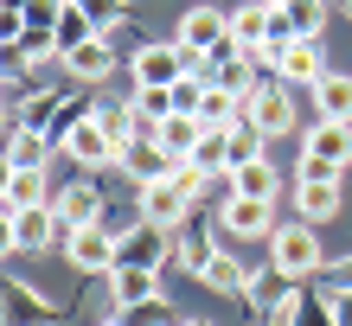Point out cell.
Here are the masks:
<instances>
[{"instance_id":"cell-1","label":"cell","mask_w":352,"mask_h":326,"mask_svg":"<svg viewBox=\"0 0 352 326\" xmlns=\"http://www.w3.org/2000/svg\"><path fill=\"white\" fill-rule=\"evenodd\" d=\"M352 167V121H314V128L301 135V173L307 179H340Z\"/></svg>"},{"instance_id":"cell-2","label":"cell","mask_w":352,"mask_h":326,"mask_svg":"<svg viewBox=\"0 0 352 326\" xmlns=\"http://www.w3.org/2000/svg\"><path fill=\"white\" fill-rule=\"evenodd\" d=\"M186 77H205V58H192L186 45H141L135 51V90H173Z\"/></svg>"},{"instance_id":"cell-3","label":"cell","mask_w":352,"mask_h":326,"mask_svg":"<svg viewBox=\"0 0 352 326\" xmlns=\"http://www.w3.org/2000/svg\"><path fill=\"white\" fill-rule=\"evenodd\" d=\"M269 262L295 281V275H314L320 262H327V250H320V231L314 224H282L276 237H269Z\"/></svg>"},{"instance_id":"cell-4","label":"cell","mask_w":352,"mask_h":326,"mask_svg":"<svg viewBox=\"0 0 352 326\" xmlns=\"http://www.w3.org/2000/svg\"><path fill=\"white\" fill-rule=\"evenodd\" d=\"M243 121L263 135V141H276V135H295V96H288L282 84H256L250 96H243Z\"/></svg>"},{"instance_id":"cell-5","label":"cell","mask_w":352,"mask_h":326,"mask_svg":"<svg viewBox=\"0 0 352 326\" xmlns=\"http://www.w3.org/2000/svg\"><path fill=\"white\" fill-rule=\"evenodd\" d=\"M173 45H186L192 58H218L224 45H231V13H218V7L179 13V38H173Z\"/></svg>"},{"instance_id":"cell-6","label":"cell","mask_w":352,"mask_h":326,"mask_svg":"<svg viewBox=\"0 0 352 326\" xmlns=\"http://www.w3.org/2000/svg\"><path fill=\"white\" fill-rule=\"evenodd\" d=\"M186 218H192V192H186L179 179H154V186H141V224L179 231Z\"/></svg>"},{"instance_id":"cell-7","label":"cell","mask_w":352,"mask_h":326,"mask_svg":"<svg viewBox=\"0 0 352 326\" xmlns=\"http://www.w3.org/2000/svg\"><path fill=\"white\" fill-rule=\"evenodd\" d=\"M160 262H167V231H160V224L116 231V269H160Z\"/></svg>"},{"instance_id":"cell-8","label":"cell","mask_w":352,"mask_h":326,"mask_svg":"<svg viewBox=\"0 0 352 326\" xmlns=\"http://www.w3.org/2000/svg\"><path fill=\"white\" fill-rule=\"evenodd\" d=\"M65 154L77 160V167H116V160H122V148L109 141V128L96 121V109H90V115H84V121H77V128L65 135Z\"/></svg>"},{"instance_id":"cell-9","label":"cell","mask_w":352,"mask_h":326,"mask_svg":"<svg viewBox=\"0 0 352 326\" xmlns=\"http://www.w3.org/2000/svg\"><path fill=\"white\" fill-rule=\"evenodd\" d=\"M52 320H58V314H52L45 294H32L19 275L0 281V326H52Z\"/></svg>"},{"instance_id":"cell-10","label":"cell","mask_w":352,"mask_h":326,"mask_svg":"<svg viewBox=\"0 0 352 326\" xmlns=\"http://www.w3.org/2000/svg\"><path fill=\"white\" fill-rule=\"evenodd\" d=\"M65 256H71V269H84V275H109V269H116V231L84 224V231H71Z\"/></svg>"},{"instance_id":"cell-11","label":"cell","mask_w":352,"mask_h":326,"mask_svg":"<svg viewBox=\"0 0 352 326\" xmlns=\"http://www.w3.org/2000/svg\"><path fill=\"white\" fill-rule=\"evenodd\" d=\"M276 71L288 77V84H320V77H327L320 38H282V45H276Z\"/></svg>"},{"instance_id":"cell-12","label":"cell","mask_w":352,"mask_h":326,"mask_svg":"<svg viewBox=\"0 0 352 326\" xmlns=\"http://www.w3.org/2000/svg\"><path fill=\"white\" fill-rule=\"evenodd\" d=\"M224 231H237V237H276L282 224H276V205H263V198H224V211H218Z\"/></svg>"},{"instance_id":"cell-13","label":"cell","mask_w":352,"mask_h":326,"mask_svg":"<svg viewBox=\"0 0 352 326\" xmlns=\"http://www.w3.org/2000/svg\"><path fill=\"white\" fill-rule=\"evenodd\" d=\"M7 231H13V250H45L52 237H58V243H71L65 218H58L52 205H38V211H19V218H7Z\"/></svg>"},{"instance_id":"cell-14","label":"cell","mask_w":352,"mask_h":326,"mask_svg":"<svg viewBox=\"0 0 352 326\" xmlns=\"http://www.w3.org/2000/svg\"><path fill=\"white\" fill-rule=\"evenodd\" d=\"M0 205H7V218H19V211H38V205H52V192H45V167H7Z\"/></svg>"},{"instance_id":"cell-15","label":"cell","mask_w":352,"mask_h":326,"mask_svg":"<svg viewBox=\"0 0 352 326\" xmlns=\"http://www.w3.org/2000/svg\"><path fill=\"white\" fill-rule=\"evenodd\" d=\"M109 294H116L122 314L148 307V301H167L160 294V269H109Z\"/></svg>"},{"instance_id":"cell-16","label":"cell","mask_w":352,"mask_h":326,"mask_svg":"<svg viewBox=\"0 0 352 326\" xmlns=\"http://www.w3.org/2000/svg\"><path fill=\"white\" fill-rule=\"evenodd\" d=\"M116 167H122V173H135L141 186H154V179H167V173H173V160H167V148H160L154 135H135L129 148H122Z\"/></svg>"},{"instance_id":"cell-17","label":"cell","mask_w":352,"mask_h":326,"mask_svg":"<svg viewBox=\"0 0 352 326\" xmlns=\"http://www.w3.org/2000/svg\"><path fill=\"white\" fill-rule=\"evenodd\" d=\"M52 211L65 218V231H84V224H102V192L90 186V179H77V186H65L52 198Z\"/></svg>"},{"instance_id":"cell-18","label":"cell","mask_w":352,"mask_h":326,"mask_svg":"<svg viewBox=\"0 0 352 326\" xmlns=\"http://www.w3.org/2000/svg\"><path fill=\"white\" fill-rule=\"evenodd\" d=\"M295 211H301V224H327L340 211V179H295Z\"/></svg>"},{"instance_id":"cell-19","label":"cell","mask_w":352,"mask_h":326,"mask_svg":"<svg viewBox=\"0 0 352 326\" xmlns=\"http://www.w3.org/2000/svg\"><path fill=\"white\" fill-rule=\"evenodd\" d=\"M154 141L167 148V160L179 167V160H192V154H199V141H205V121H199V115H167V121L154 128Z\"/></svg>"},{"instance_id":"cell-20","label":"cell","mask_w":352,"mask_h":326,"mask_svg":"<svg viewBox=\"0 0 352 326\" xmlns=\"http://www.w3.org/2000/svg\"><path fill=\"white\" fill-rule=\"evenodd\" d=\"M231 192L237 198H263V205H276V192H282V179L269 160H243V167H231Z\"/></svg>"},{"instance_id":"cell-21","label":"cell","mask_w":352,"mask_h":326,"mask_svg":"<svg viewBox=\"0 0 352 326\" xmlns=\"http://www.w3.org/2000/svg\"><path fill=\"white\" fill-rule=\"evenodd\" d=\"M52 148H58L52 135H38V128H13V135H7V167H52Z\"/></svg>"},{"instance_id":"cell-22","label":"cell","mask_w":352,"mask_h":326,"mask_svg":"<svg viewBox=\"0 0 352 326\" xmlns=\"http://www.w3.org/2000/svg\"><path fill=\"white\" fill-rule=\"evenodd\" d=\"M231 160H237V128H205L192 167H199V173H231Z\"/></svg>"},{"instance_id":"cell-23","label":"cell","mask_w":352,"mask_h":326,"mask_svg":"<svg viewBox=\"0 0 352 326\" xmlns=\"http://www.w3.org/2000/svg\"><path fill=\"white\" fill-rule=\"evenodd\" d=\"M65 65H71V77H84V84H102V77L116 71V58H109V38H90V45L65 51Z\"/></svg>"},{"instance_id":"cell-24","label":"cell","mask_w":352,"mask_h":326,"mask_svg":"<svg viewBox=\"0 0 352 326\" xmlns=\"http://www.w3.org/2000/svg\"><path fill=\"white\" fill-rule=\"evenodd\" d=\"M276 19H282V32H288V38H320L327 7H320V0H288V7H276Z\"/></svg>"},{"instance_id":"cell-25","label":"cell","mask_w":352,"mask_h":326,"mask_svg":"<svg viewBox=\"0 0 352 326\" xmlns=\"http://www.w3.org/2000/svg\"><path fill=\"white\" fill-rule=\"evenodd\" d=\"M314 103H320V115H327V121H352V77L327 71L320 84H314Z\"/></svg>"},{"instance_id":"cell-26","label":"cell","mask_w":352,"mask_h":326,"mask_svg":"<svg viewBox=\"0 0 352 326\" xmlns=\"http://www.w3.org/2000/svg\"><path fill=\"white\" fill-rule=\"evenodd\" d=\"M205 288H218V294H250V269H243V262H231V256H212V262H205Z\"/></svg>"},{"instance_id":"cell-27","label":"cell","mask_w":352,"mask_h":326,"mask_svg":"<svg viewBox=\"0 0 352 326\" xmlns=\"http://www.w3.org/2000/svg\"><path fill=\"white\" fill-rule=\"evenodd\" d=\"M52 38H58V58H65V51L90 45V38H102V32L90 26V13H84V7H77V0H71V7H65V19H58V26H52Z\"/></svg>"},{"instance_id":"cell-28","label":"cell","mask_w":352,"mask_h":326,"mask_svg":"<svg viewBox=\"0 0 352 326\" xmlns=\"http://www.w3.org/2000/svg\"><path fill=\"white\" fill-rule=\"evenodd\" d=\"M288 326H340L333 314V301H320V294H288V307H282Z\"/></svg>"},{"instance_id":"cell-29","label":"cell","mask_w":352,"mask_h":326,"mask_svg":"<svg viewBox=\"0 0 352 326\" xmlns=\"http://www.w3.org/2000/svg\"><path fill=\"white\" fill-rule=\"evenodd\" d=\"M218 256V243H212V231H205V224H179V262L192 275H205V262Z\"/></svg>"},{"instance_id":"cell-30","label":"cell","mask_w":352,"mask_h":326,"mask_svg":"<svg viewBox=\"0 0 352 326\" xmlns=\"http://www.w3.org/2000/svg\"><path fill=\"white\" fill-rule=\"evenodd\" d=\"M77 7H84V13H90V26H96L102 38H109V32L122 26V0H77Z\"/></svg>"},{"instance_id":"cell-31","label":"cell","mask_w":352,"mask_h":326,"mask_svg":"<svg viewBox=\"0 0 352 326\" xmlns=\"http://www.w3.org/2000/svg\"><path fill=\"white\" fill-rule=\"evenodd\" d=\"M333 314H340V326H352V288H346V294H333Z\"/></svg>"},{"instance_id":"cell-32","label":"cell","mask_w":352,"mask_h":326,"mask_svg":"<svg viewBox=\"0 0 352 326\" xmlns=\"http://www.w3.org/2000/svg\"><path fill=\"white\" fill-rule=\"evenodd\" d=\"M256 326H288V320H282V314H263V320H256Z\"/></svg>"},{"instance_id":"cell-33","label":"cell","mask_w":352,"mask_h":326,"mask_svg":"<svg viewBox=\"0 0 352 326\" xmlns=\"http://www.w3.org/2000/svg\"><path fill=\"white\" fill-rule=\"evenodd\" d=\"M102 326H129V320H122V314H116V320H102Z\"/></svg>"},{"instance_id":"cell-34","label":"cell","mask_w":352,"mask_h":326,"mask_svg":"<svg viewBox=\"0 0 352 326\" xmlns=\"http://www.w3.org/2000/svg\"><path fill=\"white\" fill-rule=\"evenodd\" d=\"M263 7H288V0H263Z\"/></svg>"},{"instance_id":"cell-35","label":"cell","mask_w":352,"mask_h":326,"mask_svg":"<svg viewBox=\"0 0 352 326\" xmlns=\"http://www.w3.org/2000/svg\"><path fill=\"white\" fill-rule=\"evenodd\" d=\"M179 326H205V320H179Z\"/></svg>"},{"instance_id":"cell-36","label":"cell","mask_w":352,"mask_h":326,"mask_svg":"<svg viewBox=\"0 0 352 326\" xmlns=\"http://www.w3.org/2000/svg\"><path fill=\"white\" fill-rule=\"evenodd\" d=\"M346 7H352V0H346Z\"/></svg>"}]
</instances>
